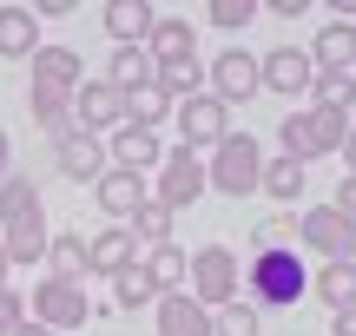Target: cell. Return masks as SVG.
<instances>
[{
	"label": "cell",
	"instance_id": "6da1fadb",
	"mask_svg": "<svg viewBox=\"0 0 356 336\" xmlns=\"http://www.w3.org/2000/svg\"><path fill=\"white\" fill-rule=\"evenodd\" d=\"M304 290H310V271L297 251H251V264H244L251 310H291V303H304Z\"/></svg>",
	"mask_w": 356,
	"mask_h": 336
},
{
	"label": "cell",
	"instance_id": "7a4b0ae2",
	"mask_svg": "<svg viewBox=\"0 0 356 336\" xmlns=\"http://www.w3.org/2000/svg\"><path fill=\"white\" fill-rule=\"evenodd\" d=\"M204 178H211V192H225V198H251L257 178H264L257 139L251 132H225V139L211 145V158H204Z\"/></svg>",
	"mask_w": 356,
	"mask_h": 336
},
{
	"label": "cell",
	"instance_id": "3957f363",
	"mask_svg": "<svg viewBox=\"0 0 356 336\" xmlns=\"http://www.w3.org/2000/svg\"><path fill=\"white\" fill-rule=\"evenodd\" d=\"M185 290L204 303V310H225V303H238V297H244V264L231 258V244H198V251H191V277H185Z\"/></svg>",
	"mask_w": 356,
	"mask_h": 336
},
{
	"label": "cell",
	"instance_id": "277c9868",
	"mask_svg": "<svg viewBox=\"0 0 356 336\" xmlns=\"http://www.w3.org/2000/svg\"><path fill=\"white\" fill-rule=\"evenodd\" d=\"M297 244L323 264H356V218H343L337 205H310L297 211Z\"/></svg>",
	"mask_w": 356,
	"mask_h": 336
},
{
	"label": "cell",
	"instance_id": "5b68a950",
	"mask_svg": "<svg viewBox=\"0 0 356 336\" xmlns=\"http://www.w3.org/2000/svg\"><path fill=\"white\" fill-rule=\"evenodd\" d=\"M26 317H33L40 330H86L92 303H86V284H73V277H40L33 297H26Z\"/></svg>",
	"mask_w": 356,
	"mask_h": 336
},
{
	"label": "cell",
	"instance_id": "8992f818",
	"mask_svg": "<svg viewBox=\"0 0 356 336\" xmlns=\"http://www.w3.org/2000/svg\"><path fill=\"white\" fill-rule=\"evenodd\" d=\"M204 192H211V178H204V158H198V152H185V145H172V152H165V165H159L152 198H159L165 211H191Z\"/></svg>",
	"mask_w": 356,
	"mask_h": 336
},
{
	"label": "cell",
	"instance_id": "52a82bcc",
	"mask_svg": "<svg viewBox=\"0 0 356 336\" xmlns=\"http://www.w3.org/2000/svg\"><path fill=\"white\" fill-rule=\"evenodd\" d=\"M204 92H211L218 106H244L251 92H264V79H257V53L225 47L211 66H204Z\"/></svg>",
	"mask_w": 356,
	"mask_h": 336
},
{
	"label": "cell",
	"instance_id": "ba28073f",
	"mask_svg": "<svg viewBox=\"0 0 356 336\" xmlns=\"http://www.w3.org/2000/svg\"><path fill=\"white\" fill-rule=\"evenodd\" d=\"M73 126L92 132V139H106V132L126 126V92L106 86V79H86V86L73 92Z\"/></svg>",
	"mask_w": 356,
	"mask_h": 336
},
{
	"label": "cell",
	"instance_id": "9c48e42d",
	"mask_svg": "<svg viewBox=\"0 0 356 336\" xmlns=\"http://www.w3.org/2000/svg\"><path fill=\"white\" fill-rule=\"evenodd\" d=\"M172 119H178V145H185V152H204V145H218V139L231 132V106H218L211 92L185 99Z\"/></svg>",
	"mask_w": 356,
	"mask_h": 336
},
{
	"label": "cell",
	"instance_id": "30bf717a",
	"mask_svg": "<svg viewBox=\"0 0 356 336\" xmlns=\"http://www.w3.org/2000/svg\"><path fill=\"white\" fill-rule=\"evenodd\" d=\"M53 165H60V178H73V185H99L106 178V139H92V132H66V139H53Z\"/></svg>",
	"mask_w": 356,
	"mask_h": 336
},
{
	"label": "cell",
	"instance_id": "8fae6325",
	"mask_svg": "<svg viewBox=\"0 0 356 336\" xmlns=\"http://www.w3.org/2000/svg\"><path fill=\"white\" fill-rule=\"evenodd\" d=\"M257 79H264V92H277V99H304L310 79H317V66H310V53H297V47H270L264 60H257Z\"/></svg>",
	"mask_w": 356,
	"mask_h": 336
},
{
	"label": "cell",
	"instance_id": "7c38bea8",
	"mask_svg": "<svg viewBox=\"0 0 356 336\" xmlns=\"http://www.w3.org/2000/svg\"><path fill=\"white\" fill-rule=\"evenodd\" d=\"M132 264H139V237H132L126 224H106V231L86 237V277H106V284H113Z\"/></svg>",
	"mask_w": 356,
	"mask_h": 336
},
{
	"label": "cell",
	"instance_id": "4fadbf2b",
	"mask_svg": "<svg viewBox=\"0 0 356 336\" xmlns=\"http://www.w3.org/2000/svg\"><path fill=\"white\" fill-rule=\"evenodd\" d=\"M86 86V60H79V47H40L33 53V92H73Z\"/></svg>",
	"mask_w": 356,
	"mask_h": 336
},
{
	"label": "cell",
	"instance_id": "5bb4252c",
	"mask_svg": "<svg viewBox=\"0 0 356 336\" xmlns=\"http://www.w3.org/2000/svg\"><path fill=\"white\" fill-rule=\"evenodd\" d=\"M92 198H99V211H106L113 224H132V218H139V205H145L152 192H145V178H139V171H119V165H106V178L92 185Z\"/></svg>",
	"mask_w": 356,
	"mask_h": 336
},
{
	"label": "cell",
	"instance_id": "9a60e30c",
	"mask_svg": "<svg viewBox=\"0 0 356 336\" xmlns=\"http://www.w3.org/2000/svg\"><path fill=\"white\" fill-rule=\"evenodd\" d=\"M106 158H113L119 171H152V165H165V145H159V132H145V126H119L113 139H106Z\"/></svg>",
	"mask_w": 356,
	"mask_h": 336
},
{
	"label": "cell",
	"instance_id": "2e32d148",
	"mask_svg": "<svg viewBox=\"0 0 356 336\" xmlns=\"http://www.w3.org/2000/svg\"><path fill=\"white\" fill-rule=\"evenodd\" d=\"M152 66H178V60H198V26L185 13H159L152 20V40H145Z\"/></svg>",
	"mask_w": 356,
	"mask_h": 336
},
{
	"label": "cell",
	"instance_id": "e0dca14e",
	"mask_svg": "<svg viewBox=\"0 0 356 336\" xmlns=\"http://www.w3.org/2000/svg\"><path fill=\"white\" fill-rule=\"evenodd\" d=\"M310 66L317 73H356V20H330L310 40Z\"/></svg>",
	"mask_w": 356,
	"mask_h": 336
},
{
	"label": "cell",
	"instance_id": "ac0fdd59",
	"mask_svg": "<svg viewBox=\"0 0 356 336\" xmlns=\"http://www.w3.org/2000/svg\"><path fill=\"white\" fill-rule=\"evenodd\" d=\"M152 310H159V336H211V310H204L191 290H172Z\"/></svg>",
	"mask_w": 356,
	"mask_h": 336
},
{
	"label": "cell",
	"instance_id": "d6986e66",
	"mask_svg": "<svg viewBox=\"0 0 356 336\" xmlns=\"http://www.w3.org/2000/svg\"><path fill=\"white\" fill-rule=\"evenodd\" d=\"M0 244H7V264H47V244H53L47 211H33V218L7 224V231H0Z\"/></svg>",
	"mask_w": 356,
	"mask_h": 336
},
{
	"label": "cell",
	"instance_id": "ffe728a7",
	"mask_svg": "<svg viewBox=\"0 0 356 336\" xmlns=\"http://www.w3.org/2000/svg\"><path fill=\"white\" fill-rule=\"evenodd\" d=\"M152 0H113V7H106V33L119 40V47H145V40H152Z\"/></svg>",
	"mask_w": 356,
	"mask_h": 336
},
{
	"label": "cell",
	"instance_id": "44dd1931",
	"mask_svg": "<svg viewBox=\"0 0 356 336\" xmlns=\"http://www.w3.org/2000/svg\"><path fill=\"white\" fill-rule=\"evenodd\" d=\"M33 53H40L33 7H0V60H33Z\"/></svg>",
	"mask_w": 356,
	"mask_h": 336
},
{
	"label": "cell",
	"instance_id": "7402d4cb",
	"mask_svg": "<svg viewBox=\"0 0 356 336\" xmlns=\"http://www.w3.org/2000/svg\"><path fill=\"white\" fill-rule=\"evenodd\" d=\"M152 79H159V66H152V53H145V47H119L113 66H106V86H119L126 99H132L139 86H152Z\"/></svg>",
	"mask_w": 356,
	"mask_h": 336
},
{
	"label": "cell",
	"instance_id": "603a6c76",
	"mask_svg": "<svg viewBox=\"0 0 356 336\" xmlns=\"http://www.w3.org/2000/svg\"><path fill=\"white\" fill-rule=\"evenodd\" d=\"M145 277L159 284V297H172V290H185V277H191V251H178V244H159V251H145Z\"/></svg>",
	"mask_w": 356,
	"mask_h": 336
},
{
	"label": "cell",
	"instance_id": "cb8c5ba5",
	"mask_svg": "<svg viewBox=\"0 0 356 336\" xmlns=\"http://www.w3.org/2000/svg\"><path fill=\"white\" fill-rule=\"evenodd\" d=\"M33 211H47L40 205V185L26 178V171H7V178H0V231L20 224V218H33Z\"/></svg>",
	"mask_w": 356,
	"mask_h": 336
},
{
	"label": "cell",
	"instance_id": "d4e9b609",
	"mask_svg": "<svg viewBox=\"0 0 356 336\" xmlns=\"http://www.w3.org/2000/svg\"><path fill=\"white\" fill-rule=\"evenodd\" d=\"M26 112H33V126L47 132V139H66V132H73V99H66V92H33L26 86Z\"/></svg>",
	"mask_w": 356,
	"mask_h": 336
},
{
	"label": "cell",
	"instance_id": "484cf974",
	"mask_svg": "<svg viewBox=\"0 0 356 336\" xmlns=\"http://www.w3.org/2000/svg\"><path fill=\"white\" fill-rule=\"evenodd\" d=\"M257 192L277 198V205H297V198H304V165H297V158H264V178H257Z\"/></svg>",
	"mask_w": 356,
	"mask_h": 336
},
{
	"label": "cell",
	"instance_id": "4316f807",
	"mask_svg": "<svg viewBox=\"0 0 356 336\" xmlns=\"http://www.w3.org/2000/svg\"><path fill=\"white\" fill-rule=\"evenodd\" d=\"M47 264H53L47 277H73V284H86V237H79V231H53Z\"/></svg>",
	"mask_w": 356,
	"mask_h": 336
},
{
	"label": "cell",
	"instance_id": "83f0119b",
	"mask_svg": "<svg viewBox=\"0 0 356 336\" xmlns=\"http://www.w3.org/2000/svg\"><path fill=\"white\" fill-rule=\"evenodd\" d=\"M277 145H284V158H297V165L323 158V152H317V132H310V112H304V106H297V112H284V126H277Z\"/></svg>",
	"mask_w": 356,
	"mask_h": 336
},
{
	"label": "cell",
	"instance_id": "f1b7e54d",
	"mask_svg": "<svg viewBox=\"0 0 356 336\" xmlns=\"http://www.w3.org/2000/svg\"><path fill=\"white\" fill-rule=\"evenodd\" d=\"M172 112H178V106L165 99V92H159V79H152V86H139V92L126 99V126H145V132H159Z\"/></svg>",
	"mask_w": 356,
	"mask_h": 336
},
{
	"label": "cell",
	"instance_id": "f546056e",
	"mask_svg": "<svg viewBox=\"0 0 356 336\" xmlns=\"http://www.w3.org/2000/svg\"><path fill=\"white\" fill-rule=\"evenodd\" d=\"M172 224H178V211H165L159 198H145V205H139V218H132L126 231L139 237L145 251H159V244H172Z\"/></svg>",
	"mask_w": 356,
	"mask_h": 336
},
{
	"label": "cell",
	"instance_id": "4dcf8cb0",
	"mask_svg": "<svg viewBox=\"0 0 356 336\" xmlns=\"http://www.w3.org/2000/svg\"><path fill=\"white\" fill-rule=\"evenodd\" d=\"M159 92H165L172 106L198 99V92H204V60H178V66H159Z\"/></svg>",
	"mask_w": 356,
	"mask_h": 336
},
{
	"label": "cell",
	"instance_id": "1f68e13d",
	"mask_svg": "<svg viewBox=\"0 0 356 336\" xmlns=\"http://www.w3.org/2000/svg\"><path fill=\"white\" fill-rule=\"evenodd\" d=\"M310 290H317L330 310H350L356 303V264H323V271L310 277Z\"/></svg>",
	"mask_w": 356,
	"mask_h": 336
},
{
	"label": "cell",
	"instance_id": "d6a6232c",
	"mask_svg": "<svg viewBox=\"0 0 356 336\" xmlns=\"http://www.w3.org/2000/svg\"><path fill=\"white\" fill-rule=\"evenodd\" d=\"M145 303H159V284L145 277V264L119 271V277H113V310H145Z\"/></svg>",
	"mask_w": 356,
	"mask_h": 336
},
{
	"label": "cell",
	"instance_id": "836d02e7",
	"mask_svg": "<svg viewBox=\"0 0 356 336\" xmlns=\"http://www.w3.org/2000/svg\"><path fill=\"white\" fill-rule=\"evenodd\" d=\"M310 106L350 112V106H356V73H317V79H310Z\"/></svg>",
	"mask_w": 356,
	"mask_h": 336
},
{
	"label": "cell",
	"instance_id": "e575fe53",
	"mask_svg": "<svg viewBox=\"0 0 356 336\" xmlns=\"http://www.w3.org/2000/svg\"><path fill=\"white\" fill-rule=\"evenodd\" d=\"M211 336H264V310H251V303H225V310H211Z\"/></svg>",
	"mask_w": 356,
	"mask_h": 336
},
{
	"label": "cell",
	"instance_id": "d590c367",
	"mask_svg": "<svg viewBox=\"0 0 356 336\" xmlns=\"http://www.w3.org/2000/svg\"><path fill=\"white\" fill-rule=\"evenodd\" d=\"M310 112V132H317V152L330 158V152H343V139H350V112H330V106H304Z\"/></svg>",
	"mask_w": 356,
	"mask_h": 336
},
{
	"label": "cell",
	"instance_id": "8d00e7d4",
	"mask_svg": "<svg viewBox=\"0 0 356 336\" xmlns=\"http://www.w3.org/2000/svg\"><path fill=\"white\" fill-rule=\"evenodd\" d=\"M204 20H211L218 33H244V26L257 20V0H211V7H204Z\"/></svg>",
	"mask_w": 356,
	"mask_h": 336
},
{
	"label": "cell",
	"instance_id": "74e56055",
	"mask_svg": "<svg viewBox=\"0 0 356 336\" xmlns=\"http://www.w3.org/2000/svg\"><path fill=\"white\" fill-rule=\"evenodd\" d=\"M291 244H297V211H277L257 224V251H291Z\"/></svg>",
	"mask_w": 356,
	"mask_h": 336
},
{
	"label": "cell",
	"instance_id": "f35d334b",
	"mask_svg": "<svg viewBox=\"0 0 356 336\" xmlns=\"http://www.w3.org/2000/svg\"><path fill=\"white\" fill-rule=\"evenodd\" d=\"M26 324H33V317H26V297H20V290H0V336H20Z\"/></svg>",
	"mask_w": 356,
	"mask_h": 336
},
{
	"label": "cell",
	"instance_id": "ab89813d",
	"mask_svg": "<svg viewBox=\"0 0 356 336\" xmlns=\"http://www.w3.org/2000/svg\"><path fill=\"white\" fill-rule=\"evenodd\" d=\"M343 218H356V171H343V185H337V198H330Z\"/></svg>",
	"mask_w": 356,
	"mask_h": 336
},
{
	"label": "cell",
	"instance_id": "60d3db41",
	"mask_svg": "<svg viewBox=\"0 0 356 336\" xmlns=\"http://www.w3.org/2000/svg\"><path fill=\"white\" fill-rule=\"evenodd\" d=\"M330 336H356V303H350V310H337V317H330Z\"/></svg>",
	"mask_w": 356,
	"mask_h": 336
},
{
	"label": "cell",
	"instance_id": "b9f144b4",
	"mask_svg": "<svg viewBox=\"0 0 356 336\" xmlns=\"http://www.w3.org/2000/svg\"><path fill=\"white\" fill-rule=\"evenodd\" d=\"M7 171H13V139L0 132V178H7Z\"/></svg>",
	"mask_w": 356,
	"mask_h": 336
},
{
	"label": "cell",
	"instance_id": "7bdbcfd3",
	"mask_svg": "<svg viewBox=\"0 0 356 336\" xmlns=\"http://www.w3.org/2000/svg\"><path fill=\"white\" fill-rule=\"evenodd\" d=\"M343 158H350V171H356V126H350V139H343Z\"/></svg>",
	"mask_w": 356,
	"mask_h": 336
},
{
	"label": "cell",
	"instance_id": "ee69618b",
	"mask_svg": "<svg viewBox=\"0 0 356 336\" xmlns=\"http://www.w3.org/2000/svg\"><path fill=\"white\" fill-rule=\"evenodd\" d=\"M7 277H13V264H7V244H0V290H7Z\"/></svg>",
	"mask_w": 356,
	"mask_h": 336
},
{
	"label": "cell",
	"instance_id": "f6af8a7d",
	"mask_svg": "<svg viewBox=\"0 0 356 336\" xmlns=\"http://www.w3.org/2000/svg\"><path fill=\"white\" fill-rule=\"evenodd\" d=\"M20 336H53V330H40V324H26V330H20Z\"/></svg>",
	"mask_w": 356,
	"mask_h": 336
}]
</instances>
